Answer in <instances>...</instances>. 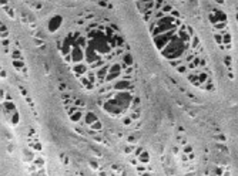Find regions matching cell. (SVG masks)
<instances>
[{
  "instance_id": "obj_1",
  "label": "cell",
  "mask_w": 238,
  "mask_h": 176,
  "mask_svg": "<svg viewBox=\"0 0 238 176\" xmlns=\"http://www.w3.org/2000/svg\"><path fill=\"white\" fill-rule=\"evenodd\" d=\"M98 118L96 117L93 112H86L84 114V117H83V124H86V125H91L93 122H96Z\"/></svg>"
},
{
  "instance_id": "obj_2",
  "label": "cell",
  "mask_w": 238,
  "mask_h": 176,
  "mask_svg": "<svg viewBox=\"0 0 238 176\" xmlns=\"http://www.w3.org/2000/svg\"><path fill=\"white\" fill-rule=\"evenodd\" d=\"M83 117H84V114H83V109L81 108H79L74 114H71L70 115V119L73 121V122H80L81 119H83Z\"/></svg>"
},
{
  "instance_id": "obj_3",
  "label": "cell",
  "mask_w": 238,
  "mask_h": 176,
  "mask_svg": "<svg viewBox=\"0 0 238 176\" xmlns=\"http://www.w3.org/2000/svg\"><path fill=\"white\" fill-rule=\"evenodd\" d=\"M137 159H138V162L140 163H143V165H147L150 162V155H148V152L147 150H143L138 156H137Z\"/></svg>"
},
{
  "instance_id": "obj_4",
  "label": "cell",
  "mask_w": 238,
  "mask_h": 176,
  "mask_svg": "<svg viewBox=\"0 0 238 176\" xmlns=\"http://www.w3.org/2000/svg\"><path fill=\"white\" fill-rule=\"evenodd\" d=\"M13 65H14V68H16L17 71H22V70L24 68V62H23L22 60H13Z\"/></svg>"
},
{
  "instance_id": "obj_5",
  "label": "cell",
  "mask_w": 238,
  "mask_h": 176,
  "mask_svg": "<svg viewBox=\"0 0 238 176\" xmlns=\"http://www.w3.org/2000/svg\"><path fill=\"white\" fill-rule=\"evenodd\" d=\"M90 128H91V131H98V132H100L103 126H101V122H100V121L97 119L96 122H93V124L90 125Z\"/></svg>"
},
{
  "instance_id": "obj_6",
  "label": "cell",
  "mask_w": 238,
  "mask_h": 176,
  "mask_svg": "<svg viewBox=\"0 0 238 176\" xmlns=\"http://www.w3.org/2000/svg\"><path fill=\"white\" fill-rule=\"evenodd\" d=\"M225 172V169L222 168V166H215L214 168V171H212V175L215 176H222V173Z\"/></svg>"
},
{
  "instance_id": "obj_7",
  "label": "cell",
  "mask_w": 238,
  "mask_h": 176,
  "mask_svg": "<svg viewBox=\"0 0 238 176\" xmlns=\"http://www.w3.org/2000/svg\"><path fill=\"white\" fill-rule=\"evenodd\" d=\"M222 43L230 46V43H231V36H230V33H227V31H225V33L222 34Z\"/></svg>"
},
{
  "instance_id": "obj_8",
  "label": "cell",
  "mask_w": 238,
  "mask_h": 176,
  "mask_svg": "<svg viewBox=\"0 0 238 176\" xmlns=\"http://www.w3.org/2000/svg\"><path fill=\"white\" fill-rule=\"evenodd\" d=\"M9 119L11 121V124H13V125L19 124V112H17V111H16V112H13V114H11V117L9 118Z\"/></svg>"
},
{
  "instance_id": "obj_9",
  "label": "cell",
  "mask_w": 238,
  "mask_h": 176,
  "mask_svg": "<svg viewBox=\"0 0 238 176\" xmlns=\"http://www.w3.org/2000/svg\"><path fill=\"white\" fill-rule=\"evenodd\" d=\"M136 171H137L138 173H144V172L147 171V166H146V165H143V163H140V165H137V166H136Z\"/></svg>"
},
{
  "instance_id": "obj_10",
  "label": "cell",
  "mask_w": 238,
  "mask_h": 176,
  "mask_svg": "<svg viewBox=\"0 0 238 176\" xmlns=\"http://www.w3.org/2000/svg\"><path fill=\"white\" fill-rule=\"evenodd\" d=\"M11 57H13V60H22V53L19 50H14L11 53Z\"/></svg>"
},
{
  "instance_id": "obj_11",
  "label": "cell",
  "mask_w": 238,
  "mask_h": 176,
  "mask_svg": "<svg viewBox=\"0 0 238 176\" xmlns=\"http://www.w3.org/2000/svg\"><path fill=\"white\" fill-rule=\"evenodd\" d=\"M34 162H36V165H37V166H40V168L44 165V160H43V158H34Z\"/></svg>"
},
{
  "instance_id": "obj_12",
  "label": "cell",
  "mask_w": 238,
  "mask_h": 176,
  "mask_svg": "<svg viewBox=\"0 0 238 176\" xmlns=\"http://www.w3.org/2000/svg\"><path fill=\"white\" fill-rule=\"evenodd\" d=\"M187 70H188V68H187V65H178V67H177V71H178V72H181V74L187 72Z\"/></svg>"
},
{
  "instance_id": "obj_13",
  "label": "cell",
  "mask_w": 238,
  "mask_h": 176,
  "mask_svg": "<svg viewBox=\"0 0 238 176\" xmlns=\"http://www.w3.org/2000/svg\"><path fill=\"white\" fill-rule=\"evenodd\" d=\"M123 124H124V125H127V126H128V125H131V124H133V119H131V118H130V117H125V118H124V119H123Z\"/></svg>"
},
{
  "instance_id": "obj_14",
  "label": "cell",
  "mask_w": 238,
  "mask_h": 176,
  "mask_svg": "<svg viewBox=\"0 0 238 176\" xmlns=\"http://www.w3.org/2000/svg\"><path fill=\"white\" fill-rule=\"evenodd\" d=\"M143 150H144V148H143V146H138V148H136V150H134V156L137 158V156H138V155H140V153H141Z\"/></svg>"
},
{
  "instance_id": "obj_15",
  "label": "cell",
  "mask_w": 238,
  "mask_h": 176,
  "mask_svg": "<svg viewBox=\"0 0 238 176\" xmlns=\"http://www.w3.org/2000/svg\"><path fill=\"white\" fill-rule=\"evenodd\" d=\"M124 152H125V153H131V152H134V145H130V146L124 148Z\"/></svg>"
},
{
  "instance_id": "obj_16",
  "label": "cell",
  "mask_w": 238,
  "mask_h": 176,
  "mask_svg": "<svg viewBox=\"0 0 238 176\" xmlns=\"http://www.w3.org/2000/svg\"><path fill=\"white\" fill-rule=\"evenodd\" d=\"M3 9H4V11H7V13H9V16H10V17H14V13H13V11H11V9H10V7H7V6H4V7H3Z\"/></svg>"
},
{
  "instance_id": "obj_17",
  "label": "cell",
  "mask_w": 238,
  "mask_h": 176,
  "mask_svg": "<svg viewBox=\"0 0 238 176\" xmlns=\"http://www.w3.org/2000/svg\"><path fill=\"white\" fill-rule=\"evenodd\" d=\"M130 163L134 165V166H137V165H138V159H137L136 156H133V158H130Z\"/></svg>"
},
{
  "instance_id": "obj_18",
  "label": "cell",
  "mask_w": 238,
  "mask_h": 176,
  "mask_svg": "<svg viewBox=\"0 0 238 176\" xmlns=\"http://www.w3.org/2000/svg\"><path fill=\"white\" fill-rule=\"evenodd\" d=\"M90 166H91V169H94V171H97V169H98V163H97V162H94V160H90Z\"/></svg>"
},
{
  "instance_id": "obj_19",
  "label": "cell",
  "mask_w": 238,
  "mask_h": 176,
  "mask_svg": "<svg viewBox=\"0 0 238 176\" xmlns=\"http://www.w3.org/2000/svg\"><path fill=\"white\" fill-rule=\"evenodd\" d=\"M193 152V148L190 145H184V153H191Z\"/></svg>"
},
{
  "instance_id": "obj_20",
  "label": "cell",
  "mask_w": 238,
  "mask_h": 176,
  "mask_svg": "<svg viewBox=\"0 0 238 176\" xmlns=\"http://www.w3.org/2000/svg\"><path fill=\"white\" fill-rule=\"evenodd\" d=\"M215 41L218 43V44H221L222 43V34L220 36V34H215Z\"/></svg>"
},
{
  "instance_id": "obj_21",
  "label": "cell",
  "mask_w": 238,
  "mask_h": 176,
  "mask_svg": "<svg viewBox=\"0 0 238 176\" xmlns=\"http://www.w3.org/2000/svg\"><path fill=\"white\" fill-rule=\"evenodd\" d=\"M127 141H128V144H131V145H134V144H136V138H134L133 135H130V136L127 138Z\"/></svg>"
},
{
  "instance_id": "obj_22",
  "label": "cell",
  "mask_w": 238,
  "mask_h": 176,
  "mask_svg": "<svg viewBox=\"0 0 238 176\" xmlns=\"http://www.w3.org/2000/svg\"><path fill=\"white\" fill-rule=\"evenodd\" d=\"M9 43H10V41H9L7 38H3V40H1V44H3L4 47H7V46H9Z\"/></svg>"
},
{
  "instance_id": "obj_23",
  "label": "cell",
  "mask_w": 238,
  "mask_h": 176,
  "mask_svg": "<svg viewBox=\"0 0 238 176\" xmlns=\"http://www.w3.org/2000/svg\"><path fill=\"white\" fill-rule=\"evenodd\" d=\"M33 148H36V149L41 150V145H40V144H33Z\"/></svg>"
},
{
  "instance_id": "obj_24",
  "label": "cell",
  "mask_w": 238,
  "mask_h": 176,
  "mask_svg": "<svg viewBox=\"0 0 238 176\" xmlns=\"http://www.w3.org/2000/svg\"><path fill=\"white\" fill-rule=\"evenodd\" d=\"M217 138H218V139H220V141H222V142H224V141H225V136H224V135H222V134H221V135H218V136H217Z\"/></svg>"
},
{
  "instance_id": "obj_25",
  "label": "cell",
  "mask_w": 238,
  "mask_h": 176,
  "mask_svg": "<svg viewBox=\"0 0 238 176\" xmlns=\"http://www.w3.org/2000/svg\"><path fill=\"white\" fill-rule=\"evenodd\" d=\"M111 168H113V171H116V172H121V169H120V168H117L116 165H113Z\"/></svg>"
},
{
  "instance_id": "obj_26",
  "label": "cell",
  "mask_w": 238,
  "mask_h": 176,
  "mask_svg": "<svg viewBox=\"0 0 238 176\" xmlns=\"http://www.w3.org/2000/svg\"><path fill=\"white\" fill-rule=\"evenodd\" d=\"M140 176H153V175H151L150 172H147V171H146L144 173H140Z\"/></svg>"
},
{
  "instance_id": "obj_27",
  "label": "cell",
  "mask_w": 238,
  "mask_h": 176,
  "mask_svg": "<svg viewBox=\"0 0 238 176\" xmlns=\"http://www.w3.org/2000/svg\"><path fill=\"white\" fill-rule=\"evenodd\" d=\"M0 77H1V78H6V71L1 70V71H0Z\"/></svg>"
},
{
  "instance_id": "obj_28",
  "label": "cell",
  "mask_w": 238,
  "mask_h": 176,
  "mask_svg": "<svg viewBox=\"0 0 238 176\" xmlns=\"http://www.w3.org/2000/svg\"><path fill=\"white\" fill-rule=\"evenodd\" d=\"M98 176H107V173L103 172V171H100V172H98Z\"/></svg>"
},
{
  "instance_id": "obj_29",
  "label": "cell",
  "mask_w": 238,
  "mask_h": 176,
  "mask_svg": "<svg viewBox=\"0 0 238 176\" xmlns=\"http://www.w3.org/2000/svg\"><path fill=\"white\" fill-rule=\"evenodd\" d=\"M222 176H231V173H230V172H228V171H225V172H224V173H222Z\"/></svg>"
},
{
  "instance_id": "obj_30",
  "label": "cell",
  "mask_w": 238,
  "mask_h": 176,
  "mask_svg": "<svg viewBox=\"0 0 238 176\" xmlns=\"http://www.w3.org/2000/svg\"><path fill=\"white\" fill-rule=\"evenodd\" d=\"M3 97H4V92H3V91H1V89H0V101H1V99H3Z\"/></svg>"
},
{
  "instance_id": "obj_31",
  "label": "cell",
  "mask_w": 238,
  "mask_h": 176,
  "mask_svg": "<svg viewBox=\"0 0 238 176\" xmlns=\"http://www.w3.org/2000/svg\"><path fill=\"white\" fill-rule=\"evenodd\" d=\"M210 176H215V175H212V173H211V175H210Z\"/></svg>"
},
{
  "instance_id": "obj_32",
  "label": "cell",
  "mask_w": 238,
  "mask_h": 176,
  "mask_svg": "<svg viewBox=\"0 0 238 176\" xmlns=\"http://www.w3.org/2000/svg\"><path fill=\"white\" fill-rule=\"evenodd\" d=\"M0 71H1V67H0Z\"/></svg>"
}]
</instances>
